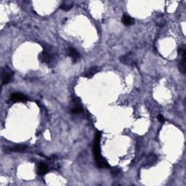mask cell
Listing matches in <instances>:
<instances>
[{"instance_id":"7","label":"cell","mask_w":186,"mask_h":186,"mask_svg":"<svg viewBox=\"0 0 186 186\" xmlns=\"http://www.w3.org/2000/svg\"><path fill=\"white\" fill-rule=\"evenodd\" d=\"M39 58H40V60H41L42 63H49V62L52 60V57H51V55L46 52H41V53L39 55Z\"/></svg>"},{"instance_id":"4","label":"cell","mask_w":186,"mask_h":186,"mask_svg":"<svg viewBox=\"0 0 186 186\" xmlns=\"http://www.w3.org/2000/svg\"><path fill=\"white\" fill-rule=\"evenodd\" d=\"M49 172V168L44 163H39L37 168V173L39 175H44Z\"/></svg>"},{"instance_id":"3","label":"cell","mask_w":186,"mask_h":186,"mask_svg":"<svg viewBox=\"0 0 186 186\" xmlns=\"http://www.w3.org/2000/svg\"><path fill=\"white\" fill-rule=\"evenodd\" d=\"M10 100L12 102H24L28 100V97L21 93H13L10 96Z\"/></svg>"},{"instance_id":"11","label":"cell","mask_w":186,"mask_h":186,"mask_svg":"<svg viewBox=\"0 0 186 186\" xmlns=\"http://www.w3.org/2000/svg\"><path fill=\"white\" fill-rule=\"evenodd\" d=\"M72 7L73 6L66 5V4H62V5L60 6V8L63 10H64V11H69V10H70L72 8Z\"/></svg>"},{"instance_id":"5","label":"cell","mask_w":186,"mask_h":186,"mask_svg":"<svg viewBox=\"0 0 186 186\" xmlns=\"http://www.w3.org/2000/svg\"><path fill=\"white\" fill-rule=\"evenodd\" d=\"M68 55L69 57H71L74 62H77V60L79 58V54L74 48H69L68 50Z\"/></svg>"},{"instance_id":"2","label":"cell","mask_w":186,"mask_h":186,"mask_svg":"<svg viewBox=\"0 0 186 186\" xmlns=\"http://www.w3.org/2000/svg\"><path fill=\"white\" fill-rule=\"evenodd\" d=\"M12 77V72L10 71V69L7 67H5L1 71V84L4 85L8 84L9 82L11 81Z\"/></svg>"},{"instance_id":"9","label":"cell","mask_w":186,"mask_h":186,"mask_svg":"<svg viewBox=\"0 0 186 186\" xmlns=\"http://www.w3.org/2000/svg\"><path fill=\"white\" fill-rule=\"evenodd\" d=\"M97 69H97V67H92V68H91V69H88L87 71L86 72V74H85V77H92L93 75H94V74L98 71V70Z\"/></svg>"},{"instance_id":"10","label":"cell","mask_w":186,"mask_h":186,"mask_svg":"<svg viewBox=\"0 0 186 186\" xmlns=\"http://www.w3.org/2000/svg\"><path fill=\"white\" fill-rule=\"evenodd\" d=\"M82 111H83V109H82L81 105H75L74 108L71 109V112L74 113V114H79Z\"/></svg>"},{"instance_id":"6","label":"cell","mask_w":186,"mask_h":186,"mask_svg":"<svg viewBox=\"0 0 186 186\" xmlns=\"http://www.w3.org/2000/svg\"><path fill=\"white\" fill-rule=\"evenodd\" d=\"M122 22H123V24L126 26H130L134 24V20L132 18L131 16H129V15H123L122 17Z\"/></svg>"},{"instance_id":"8","label":"cell","mask_w":186,"mask_h":186,"mask_svg":"<svg viewBox=\"0 0 186 186\" xmlns=\"http://www.w3.org/2000/svg\"><path fill=\"white\" fill-rule=\"evenodd\" d=\"M26 149V145H17L13 148H10V151L13 152H22Z\"/></svg>"},{"instance_id":"1","label":"cell","mask_w":186,"mask_h":186,"mask_svg":"<svg viewBox=\"0 0 186 186\" xmlns=\"http://www.w3.org/2000/svg\"><path fill=\"white\" fill-rule=\"evenodd\" d=\"M100 138H101V132H97L95 134L94 148H93L94 159H95L97 167L100 168H108L109 167V165H108L107 161L103 157L101 154V151H100Z\"/></svg>"},{"instance_id":"12","label":"cell","mask_w":186,"mask_h":186,"mask_svg":"<svg viewBox=\"0 0 186 186\" xmlns=\"http://www.w3.org/2000/svg\"><path fill=\"white\" fill-rule=\"evenodd\" d=\"M158 120H159L160 122H164L165 119H164V116L161 115V114H160V115L158 116Z\"/></svg>"}]
</instances>
